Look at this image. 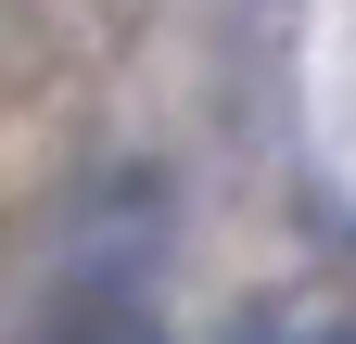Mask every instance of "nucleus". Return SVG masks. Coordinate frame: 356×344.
I'll list each match as a JSON object with an SVG mask.
<instances>
[{"label":"nucleus","mask_w":356,"mask_h":344,"mask_svg":"<svg viewBox=\"0 0 356 344\" xmlns=\"http://www.w3.org/2000/svg\"><path fill=\"white\" fill-rule=\"evenodd\" d=\"M38 344H165V331H153V306H127V293H64Z\"/></svg>","instance_id":"1"}]
</instances>
